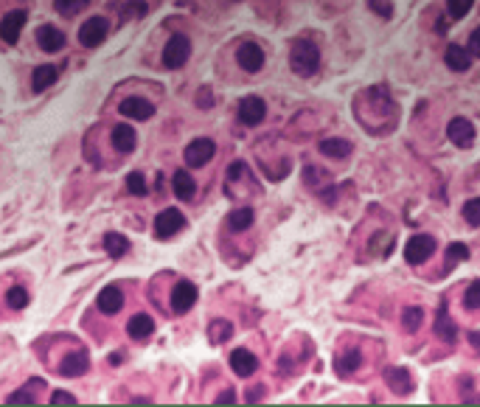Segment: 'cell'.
<instances>
[{
	"label": "cell",
	"mask_w": 480,
	"mask_h": 407,
	"mask_svg": "<svg viewBox=\"0 0 480 407\" xmlns=\"http://www.w3.org/2000/svg\"><path fill=\"white\" fill-rule=\"evenodd\" d=\"M253 225V208H236V211H230V217H227V228L233 231V234H242V231H248Z\"/></svg>",
	"instance_id": "21"
},
{
	"label": "cell",
	"mask_w": 480,
	"mask_h": 407,
	"mask_svg": "<svg viewBox=\"0 0 480 407\" xmlns=\"http://www.w3.org/2000/svg\"><path fill=\"white\" fill-rule=\"evenodd\" d=\"M320 152H323L326 157L340 160V157H346V155L351 152V143H348L346 138H323V141H320Z\"/></svg>",
	"instance_id": "22"
},
{
	"label": "cell",
	"mask_w": 480,
	"mask_h": 407,
	"mask_svg": "<svg viewBox=\"0 0 480 407\" xmlns=\"http://www.w3.org/2000/svg\"><path fill=\"white\" fill-rule=\"evenodd\" d=\"M290 65H292V71H295L298 76H312V73L318 71V65H320V51H318V45L309 43V40H298V43L292 45V51H290Z\"/></svg>",
	"instance_id": "1"
},
{
	"label": "cell",
	"mask_w": 480,
	"mask_h": 407,
	"mask_svg": "<svg viewBox=\"0 0 480 407\" xmlns=\"http://www.w3.org/2000/svg\"><path fill=\"white\" fill-rule=\"evenodd\" d=\"M469 343H472V345L480 351V331H472V334H469Z\"/></svg>",
	"instance_id": "45"
},
{
	"label": "cell",
	"mask_w": 480,
	"mask_h": 407,
	"mask_svg": "<svg viewBox=\"0 0 480 407\" xmlns=\"http://www.w3.org/2000/svg\"><path fill=\"white\" fill-rule=\"evenodd\" d=\"M183 228H185V217H183L177 208H166V211H160L157 220H155V236H157V239H171V236H177Z\"/></svg>",
	"instance_id": "3"
},
{
	"label": "cell",
	"mask_w": 480,
	"mask_h": 407,
	"mask_svg": "<svg viewBox=\"0 0 480 407\" xmlns=\"http://www.w3.org/2000/svg\"><path fill=\"white\" fill-rule=\"evenodd\" d=\"M236 62H239V68H242V71L256 73L264 65V51L256 43H245V45H239V51H236Z\"/></svg>",
	"instance_id": "8"
},
{
	"label": "cell",
	"mask_w": 480,
	"mask_h": 407,
	"mask_svg": "<svg viewBox=\"0 0 480 407\" xmlns=\"http://www.w3.org/2000/svg\"><path fill=\"white\" fill-rule=\"evenodd\" d=\"M23 26H26V12H9L3 20H0V40L15 45L20 40Z\"/></svg>",
	"instance_id": "12"
},
{
	"label": "cell",
	"mask_w": 480,
	"mask_h": 407,
	"mask_svg": "<svg viewBox=\"0 0 480 407\" xmlns=\"http://www.w3.org/2000/svg\"><path fill=\"white\" fill-rule=\"evenodd\" d=\"M87 368H90V357L85 351H73V354H68L62 359L59 373L62 376H82V373H87Z\"/></svg>",
	"instance_id": "16"
},
{
	"label": "cell",
	"mask_w": 480,
	"mask_h": 407,
	"mask_svg": "<svg viewBox=\"0 0 480 407\" xmlns=\"http://www.w3.org/2000/svg\"><path fill=\"white\" fill-rule=\"evenodd\" d=\"M466 48H469V54H472V57H480V29L469 37V45H466Z\"/></svg>",
	"instance_id": "42"
},
{
	"label": "cell",
	"mask_w": 480,
	"mask_h": 407,
	"mask_svg": "<svg viewBox=\"0 0 480 407\" xmlns=\"http://www.w3.org/2000/svg\"><path fill=\"white\" fill-rule=\"evenodd\" d=\"M463 306L466 309H480V281H472L463 292Z\"/></svg>",
	"instance_id": "36"
},
{
	"label": "cell",
	"mask_w": 480,
	"mask_h": 407,
	"mask_svg": "<svg viewBox=\"0 0 480 407\" xmlns=\"http://www.w3.org/2000/svg\"><path fill=\"white\" fill-rule=\"evenodd\" d=\"M446 135H449V141H452L455 146H460V149H469V146L474 143V127H472L466 118H452L449 127H446Z\"/></svg>",
	"instance_id": "11"
},
{
	"label": "cell",
	"mask_w": 480,
	"mask_h": 407,
	"mask_svg": "<svg viewBox=\"0 0 480 407\" xmlns=\"http://www.w3.org/2000/svg\"><path fill=\"white\" fill-rule=\"evenodd\" d=\"M248 399H250V401H256V399H262V387H256V390H250V393H248Z\"/></svg>",
	"instance_id": "46"
},
{
	"label": "cell",
	"mask_w": 480,
	"mask_h": 407,
	"mask_svg": "<svg viewBox=\"0 0 480 407\" xmlns=\"http://www.w3.org/2000/svg\"><path fill=\"white\" fill-rule=\"evenodd\" d=\"M435 334H438L441 340H446V343H452V340L458 337V326H455L452 317L446 315V306H441V312H438V317H435Z\"/></svg>",
	"instance_id": "24"
},
{
	"label": "cell",
	"mask_w": 480,
	"mask_h": 407,
	"mask_svg": "<svg viewBox=\"0 0 480 407\" xmlns=\"http://www.w3.org/2000/svg\"><path fill=\"white\" fill-rule=\"evenodd\" d=\"M197 304V287L191 281H180L174 290H171V309L177 315H185L191 306Z\"/></svg>",
	"instance_id": "9"
},
{
	"label": "cell",
	"mask_w": 480,
	"mask_h": 407,
	"mask_svg": "<svg viewBox=\"0 0 480 407\" xmlns=\"http://www.w3.org/2000/svg\"><path fill=\"white\" fill-rule=\"evenodd\" d=\"M40 387H43V379H31V382H29V387L15 390V393L9 396V401H12V404H34V401H37L34 390H40Z\"/></svg>",
	"instance_id": "27"
},
{
	"label": "cell",
	"mask_w": 480,
	"mask_h": 407,
	"mask_svg": "<svg viewBox=\"0 0 480 407\" xmlns=\"http://www.w3.org/2000/svg\"><path fill=\"white\" fill-rule=\"evenodd\" d=\"M87 6H90V0H57V12L62 17H73Z\"/></svg>",
	"instance_id": "31"
},
{
	"label": "cell",
	"mask_w": 480,
	"mask_h": 407,
	"mask_svg": "<svg viewBox=\"0 0 480 407\" xmlns=\"http://www.w3.org/2000/svg\"><path fill=\"white\" fill-rule=\"evenodd\" d=\"M57 76H59V68H57V65H43V68H37V71H34L31 85H34V90H37V93H43L45 87H51V85L57 82Z\"/></svg>",
	"instance_id": "23"
},
{
	"label": "cell",
	"mask_w": 480,
	"mask_h": 407,
	"mask_svg": "<svg viewBox=\"0 0 480 407\" xmlns=\"http://www.w3.org/2000/svg\"><path fill=\"white\" fill-rule=\"evenodd\" d=\"M104 250H107L113 259H121V256L129 250V239L121 236V234H107V236H104Z\"/></svg>",
	"instance_id": "26"
},
{
	"label": "cell",
	"mask_w": 480,
	"mask_h": 407,
	"mask_svg": "<svg viewBox=\"0 0 480 407\" xmlns=\"http://www.w3.org/2000/svg\"><path fill=\"white\" fill-rule=\"evenodd\" d=\"M51 401H54V404H65V401H68V404H73V401H76V396H73V393H68V390H57V393L51 396Z\"/></svg>",
	"instance_id": "41"
},
{
	"label": "cell",
	"mask_w": 480,
	"mask_h": 407,
	"mask_svg": "<svg viewBox=\"0 0 480 407\" xmlns=\"http://www.w3.org/2000/svg\"><path fill=\"white\" fill-rule=\"evenodd\" d=\"M127 188H129V194L143 197V194H146V180H143V174H141V171H132V174L127 177Z\"/></svg>",
	"instance_id": "37"
},
{
	"label": "cell",
	"mask_w": 480,
	"mask_h": 407,
	"mask_svg": "<svg viewBox=\"0 0 480 407\" xmlns=\"http://www.w3.org/2000/svg\"><path fill=\"white\" fill-rule=\"evenodd\" d=\"M463 220H466L469 225L480 228V197L469 199V202H466V206H463Z\"/></svg>",
	"instance_id": "33"
},
{
	"label": "cell",
	"mask_w": 480,
	"mask_h": 407,
	"mask_svg": "<svg viewBox=\"0 0 480 407\" xmlns=\"http://www.w3.org/2000/svg\"><path fill=\"white\" fill-rule=\"evenodd\" d=\"M135 143H138V135H135L132 127H127V124L113 127V149H115V152L129 155V152L135 149Z\"/></svg>",
	"instance_id": "15"
},
{
	"label": "cell",
	"mask_w": 480,
	"mask_h": 407,
	"mask_svg": "<svg viewBox=\"0 0 480 407\" xmlns=\"http://www.w3.org/2000/svg\"><path fill=\"white\" fill-rule=\"evenodd\" d=\"M360 362H362V357H360V351L357 348H351V351H346V354H340L337 357V373H354L357 368H360Z\"/></svg>",
	"instance_id": "29"
},
{
	"label": "cell",
	"mask_w": 480,
	"mask_h": 407,
	"mask_svg": "<svg viewBox=\"0 0 480 407\" xmlns=\"http://www.w3.org/2000/svg\"><path fill=\"white\" fill-rule=\"evenodd\" d=\"M230 368H233L236 376H250V373H256L259 359H256V354L248 351V348H236V351L230 354Z\"/></svg>",
	"instance_id": "13"
},
{
	"label": "cell",
	"mask_w": 480,
	"mask_h": 407,
	"mask_svg": "<svg viewBox=\"0 0 480 407\" xmlns=\"http://www.w3.org/2000/svg\"><path fill=\"white\" fill-rule=\"evenodd\" d=\"M444 59H446V65H449L452 71H469V65H472L469 48H460V45H449Z\"/></svg>",
	"instance_id": "20"
},
{
	"label": "cell",
	"mask_w": 480,
	"mask_h": 407,
	"mask_svg": "<svg viewBox=\"0 0 480 407\" xmlns=\"http://www.w3.org/2000/svg\"><path fill=\"white\" fill-rule=\"evenodd\" d=\"M99 309L104 312V315H115L118 309H121V304H124V295H121V290L118 287H104L101 292H99Z\"/></svg>",
	"instance_id": "17"
},
{
	"label": "cell",
	"mask_w": 480,
	"mask_h": 407,
	"mask_svg": "<svg viewBox=\"0 0 480 407\" xmlns=\"http://www.w3.org/2000/svg\"><path fill=\"white\" fill-rule=\"evenodd\" d=\"M197 104H199V107H211V104H213V99H211V90H208V87H202V90H199Z\"/></svg>",
	"instance_id": "43"
},
{
	"label": "cell",
	"mask_w": 480,
	"mask_h": 407,
	"mask_svg": "<svg viewBox=\"0 0 480 407\" xmlns=\"http://www.w3.org/2000/svg\"><path fill=\"white\" fill-rule=\"evenodd\" d=\"M469 259V248L463 245V242H452L449 248H446V262H444V273H449L458 262H466Z\"/></svg>",
	"instance_id": "28"
},
{
	"label": "cell",
	"mask_w": 480,
	"mask_h": 407,
	"mask_svg": "<svg viewBox=\"0 0 480 407\" xmlns=\"http://www.w3.org/2000/svg\"><path fill=\"white\" fill-rule=\"evenodd\" d=\"M435 253V239L427 234H416L407 245H404V259L410 264H424L430 256Z\"/></svg>",
	"instance_id": "4"
},
{
	"label": "cell",
	"mask_w": 480,
	"mask_h": 407,
	"mask_svg": "<svg viewBox=\"0 0 480 407\" xmlns=\"http://www.w3.org/2000/svg\"><path fill=\"white\" fill-rule=\"evenodd\" d=\"M110 362L113 365H121V354H110Z\"/></svg>",
	"instance_id": "47"
},
{
	"label": "cell",
	"mask_w": 480,
	"mask_h": 407,
	"mask_svg": "<svg viewBox=\"0 0 480 407\" xmlns=\"http://www.w3.org/2000/svg\"><path fill=\"white\" fill-rule=\"evenodd\" d=\"M421 317H424V312H421L418 306H407V309L402 312V326H404V331H416V329L421 326Z\"/></svg>",
	"instance_id": "32"
},
{
	"label": "cell",
	"mask_w": 480,
	"mask_h": 407,
	"mask_svg": "<svg viewBox=\"0 0 480 407\" xmlns=\"http://www.w3.org/2000/svg\"><path fill=\"white\" fill-rule=\"evenodd\" d=\"M213 152H216V146H213V141L211 138H197V141H191L188 146H185V152H183V157H185V163L188 166H205L211 157H213Z\"/></svg>",
	"instance_id": "6"
},
{
	"label": "cell",
	"mask_w": 480,
	"mask_h": 407,
	"mask_svg": "<svg viewBox=\"0 0 480 407\" xmlns=\"http://www.w3.org/2000/svg\"><path fill=\"white\" fill-rule=\"evenodd\" d=\"M174 194L180 199H191L197 194V183L191 180V174H185V171H177L174 174Z\"/></svg>",
	"instance_id": "25"
},
{
	"label": "cell",
	"mask_w": 480,
	"mask_h": 407,
	"mask_svg": "<svg viewBox=\"0 0 480 407\" xmlns=\"http://www.w3.org/2000/svg\"><path fill=\"white\" fill-rule=\"evenodd\" d=\"M385 382L390 385V390H396L402 396H407L413 390V379H410V373L404 368H388L385 371Z\"/></svg>",
	"instance_id": "18"
},
{
	"label": "cell",
	"mask_w": 480,
	"mask_h": 407,
	"mask_svg": "<svg viewBox=\"0 0 480 407\" xmlns=\"http://www.w3.org/2000/svg\"><path fill=\"white\" fill-rule=\"evenodd\" d=\"M107 34H110V23H107L104 17H90V20L79 29V43H82L85 48H96V45H101V43L107 40Z\"/></svg>",
	"instance_id": "5"
},
{
	"label": "cell",
	"mask_w": 480,
	"mask_h": 407,
	"mask_svg": "<svg viewBox=\"0 0 480 407\" xmlns=\"http://www.w3.org/2000/svg\"><path fill=\"white\" fill-rule=\"evenodd\" d=\"M6 304H9L12 309H23V306H29V292H26L23 287H12V290L6 292Z\"/></svg>",
	"instance_id": "34"
},
{
	"label": "cell",
	"mask_w": 480,
	"mask_h": 407,
	"mask_svg": "<svg viewBox=\"0 0 480 407\" xmlns=\"http://www.w3.org/2000/svg\"><path fill=\"white\" fill-rule=\"evenodd\" d=\"M118 113L127 115V118H135V121H146V118L155 115V107H152V101H146V99H141V96H129V99L121 101Z\"/></svg>",
	"instance_id": "10"
},
{
	"label": "cell",
	"mask_w": 480,
	"mask_h": 407,
	"mask_svg": "<svg viewBox=\"0 0 480 407\" xmlns=\"http://www.w3.org/2000/svg\"><path fill=\"white\" fill-rule=\"evenodd\" d=\"M216 401H236V393H233V390H222V393L216 396Z\"/></svg>",
	"instance_id": "44"
},
{
	"label": "cell",
	"mask_w": 480,
	"mask_h": 407,
	"mask_svg": "<svg viewBox=\"0 0 480 407\" xmlns=\"http://www.w3.org/2000/svg\"><path fill=\"white\" fill-rule=\"evenodd\" d=\"M37 45H40L43 51L57 54V51L65 48V34H62L57 26H43V29L37 31Z\"/></svg>",
	"instance_id": "14"
},
{
	"label": "cell",
	"mask_w": 480,
	"mask_h": 407,
	"mask_svg": "<svg viewBox=\"0 0 480 407\" xmlns=\"http://www.w3.org/2000/svg\"><path fill=\"white\" fill-rule=\"evenodd\" d=\"M230 334H233V326H230L227 320H211V326H208L211 343H225Z\"/></svg>",
	"instance_id": "30"
},
{
	"label": "cell",
	"mask_w": 480,
	"mask_h": 407,
	"mask_svg": "<svg viewBox=\"0 0 480 407\" xmlns=\"http://www.w3.org/2000/svg\"><path fill=\"white\" fill-rule=\"evenodd\" d=\"M472 3H474V0H446V9H449V15H452L455 20H463V17L469 15Z\"/></svg>",
	"instance_id": "35"
},
{
	"label": "cell",
	"mask_w": 480,
	"mask_h": 407,
	"mask_svg": "<svg viewBox=\"0 0 480 407\" xmlns=\"http://www.w3.org/2000/svg\"><path fill=\"white\" fill-rule=\"evenodd\" d=\"M368 6H371V12H376L379 17H390V15H393L390 0H368Z\"/></svg>",
	"instance_id": "40"
},
{
	"label": "cell",
	"mask_w": 480,
	"mask_h": 407,
	"mask_svg": "<svg viewBox=\"0 0 480 407\" xmlns=\"http://www.w3.org/2000/svg\"><path fill=\"white\" fill-rule=\"evenodd\" d=\"M188 54H191V40L185 34H174L163 48V65L166 68H183L188 62Z\"/></svg>",
	"instance_id": "2"
},
{
	"label": "cell",
	"mask_w": 480,
	"mask_h": 407,
	"mask_svg": "<svg viewBox=\"0 0 480 407\" xmlns=\"http://www.w3.org/2000/svg\"><path fill=\"white\" fill-rule=\"evenodd\" d=\"M127 331H129V337H135V340H146L152 331H155V320L149 317V315H132L129 317V323H127Z\"/></svg>",
	"instance_id": "19"
},
{
	"label": "cell",
	"mask_w": 480,
	"mask_h": 407,
	"mask_svg": "<svg viewBox=\"0 0 480 407\" xmlns=\"http://www.w3.org/2000/svg\"><path fill=\"white\" fill-rule=\"evenodd\" d=\"M264 115H267V104L259 96H248V99L239 101V121H242V124L256 127V124L264 121Z\"/></svg>",
	"instance_id": "7"
},
{
	"label": "cell",
	"mask_w": 480,
	"mask_h": 407,
	"mask_svg": "<svg viewBox=\"0 0 480 407\" xmlns=\"http://www.w3.org/2000/svg\"><path fill=\"white\" fill-rule=\"evenodd\" d=\"M304 177H306V183H309L312 188H318V185L329 183V174H326V171H318V169H306V171H304Z\"/></svg>",
	"instance_id": "39"
},
{
	"label": "cell",
	"mask_w": 480,
	"mask_h": 407,
	"mask_svg": "<svg viewBox=\"0 0 480 407\" xmlns=\"http://www.w3.org/2000/svg\"><path fill=\"white\" fill-rule=\"evenodd\" d=\"M121 20H129V17H141L146 12V6L141 3V0H129V6H121Z\"/></svg>",
	"instance_id": "38"
}]
</instances>
